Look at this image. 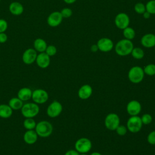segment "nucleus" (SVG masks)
I'll return each instance as SVG.
<instances>
[{
    "label": "nucleus",
    "mask_w": 155,
    "mask_h": 155,
    "mask_svg": "<svg viewBox=\"0 0 155 155\" xmlns=\"http://www.w3.org/2000/svg\"><path fill=\"white\" fill-rule=\"evenodd\" d=\"M8 27L7 22L4 19H0V33L5 32Z\"/></svg>",
    "instance_id": "f704fd0d"
},
{
    "label": "nucleus",
    "mask_w": 155,
    "mask_h": 155,
    "mask_svg": "<svg viewBox=\"0 0 155 155\" xmlns=\"http://www.w3.org/2000/svg\"><path fill=\"white\" fill-rule=\"evenodd\" d=\"M116 131V133L119 135V136H124L127 134V131H128V129L127 128L126 126L122 125H119L117 128L115 130Z\"/></svg>",
    "instance_id": "2f4dec72"
},
{
    "label": "nucleus",
    "mask_w": 155,
    "mask_h": 155,
    "mask_svg": "<svg viewBox=\"0 0 155 155\" xmlns=\"http://www.w3.org/2000/svg\"><path fill=\"white\" fill-rule=\"evenodd\" d=\"M38 66L41 68H47L50 64V57L45 53V52H42L38 54L36 61Z\"/></svg>",
    "instance_id": "2eb2a0df"
},
{
    "label": "nucleus",
    "mask_w": 155,
    "mask_h": 155,
    "mask_svg": "<svg viewBox=\"0 0 155 155\" xmlns=\"http://www.w3.org/2000/svg\"><path fill=\"white\" fill-rule=\"evenodd\" d=\"M143 17L145 18V19H148V18H150V16H151V14L149 13V12H148L147 11H145L143 14Z\"/></svg>",
    "instance_id": "58836bf2"
},
{
    "label": "nucleus",
    "mask_w": 155,
    "mask_h": 155,
    "mask_svg": "<svg viewBox=\"0 0 155 155\" xmlns=\"http://www.w3.org/2000/svg\"><path fill=\"white\" fill-rule=\"evenodd\" d=\"M99 50L102 52H109L113 50L114 44L113 41L108 38H102L97 42Z\"/></svg>",
    "instance_id": "9b49d317"
},
{
    "label": "nucleus",
    "mask_w": 155,
    "mask_h": 155,
    "mask_svg": "<svg viewBox=\"0 0 155 155\" xmlns=\"http://www.w3.org/2000/svg\"><path fill=\"white\" fill-rule=\"evenodd\" d=\"M10 12L15 16L21 15L24 10L22 4L19 2H13L9 5Z\"/></svg>",
    "instance_id": "6ab92c4d"
},
{
    "label": "nucleus",
    "mask_w": 155,
    "mask_h": 155,
    "mask_svg": "<svg viewBox=\"0 0 155 155\" xmlns=\"http://www.w3.org/2000/svg\"><path fill=\"white\" fill-rule=\"evenodd\" d=\"M134 45L131 40L123 39L116 43L114 50L117 55L120 56H126L131 54Z\"/></svg>",
    "instance_id": "f257e3e1"
},
{
    "label": "nucleus",
    "mask_w": 155,
    "mask_h": 155,
    "mask_svg": "<svg viewBox=\"0 0 155 155\" xmlns=\"http://www.w3.org/2000/svg\"><path fill=\"white\" fill-rule=\"evenodd\" d=\"M154 127H155V122H154Z\"/></svg>",
    "instance_id": "c03bdc74"
},
{
    "label": "nucleus",
    "mask_w": 155,
    "mask_h": 155,
    "mask_svg": "<svg viewBox=\"0 0 155 155\" xmlns=\"http://www.w3.org/2000/svg\"><path fill=\"white\" fill-rule=\"evenodd\" d=\"M31 99L35 103L42 104L48 101V94L45 90L41 88L36 89L32 92Z\"/></svg>",
    "instance_id": "6e6552de"
},
{
    "label": "nucleus",
    "mask_w": 155,
    "mask_h": 155,
    "mask_svg": "<svg viewBox=\"0 0 155 155\" xmlns=\"http://www.w3.org/2000/svg\"><path fill=\"white\" fill-rule=\"evenodd\" d=\"M62 109V104L57 101H54L48 106L47 108V114L50 117H56L61 114Z\"/></svg>",
    "instance_id": "1a4fd4ad"
},
{
    "label": "nucleus",
    "mask_w": 155,
    "mask_h": 155,
    "mask_svg": "<svg viewBox=\"0 0 155 155\" xmlns=\"http://www.w3.org/2000/svg\"><path fill=\"white\" fill-rule=\"evenodd\" d=\"M140 118H141V120L143 125H149L153 121L152 116L148 113L143 114Z\"/></svg>",
    "instance_id": "c85d7f7f"
},
{
    "label": "nucleus",
    "mask_w": 155,
    "mask_h": 155,
    "mask_svg": "<svg viewBox=\"0 0 155 155\" xmlns=\"http://www.w3.org/2000/svg\"><path fill=\"white\" fill-rule=\"evenodd\" d=\"M53 127L52 124L47 120H41L36 124L35 131L38 136L41 137H47L53 133Z\"/></svg>",
    "instance_id": "f03ea898"
},
{
    "label": "nucleus",
    "mask_w": 155,
    "mask_h": 155,
    "mask_svg": "<svg viewBox=\"0 0 155 155\" xmlns=\"http://www.w3.org/2000/svg\"><path fill=\"white\" fill-rule=\"evenodd\" d=\"M64 155H79V153L76 150H70L67 151Z\"/></svg>",
    "instance_id": "e433bc0d"
},
{
    "label": "nucleus",
    "mask_w": 155,
    "mask_h": 155,
    "mask_svg": "<svg viewBox=\"0 0 155 155\" xmlns=\"http://www.w3.org/2000/svg\"><path fill=\"white\" fill-rule=\"evenodd\" d=\"M154 35H155V34H154Z\"/></svg>",
    "instance_id": "a18cd8bd"
},
{
    "label": "nucleus",
    "mask_w": 155,
    "mask_h": 155,
    "mask_svg": "<svg viewBox=\"0 0 155 155\" xmlns=\"http://www.w3.org/2000/svg\"><path fill=\"white\" fill-rule=\"evenodd\" d=\"M34 49L39 53L45 52L47 44L46 41L42 38H37L33 42Z\"/></svg>",
    "instance_id": "412c9836"
},
{
    "label": "nucleus",
    "mask_w": 155,
    "mask_h": 155,
    "mask_svg": "<svg viewBox=\"0 0 155 155\" xmlns=\"http://www.w3.org/2000/svg\"><path fill=\"white\" fill-rule=\"evenodd\" d=\"M79 155H88V154H87V153H81V154H79Z\"/></svg>",
    "instance_id": "79ce46f5"
},
{
    "label": "nucleus",
    "mask_w": 155,
    "mask_h": 155,
    "mask_svg": "<svg viewBox=\"0 0 155 155\" xmlns=\"http://www.w3.org/2000/svg\"><path fill=\"white\" fill-rule=\"evenodd\" d=\"M142 105L140 103L136 100L130 101L127 105L126 110L127 113L131 116H137L141 111Z\"/></svg>",
    "instance_id": "f8f14e48"
},
{
    "label": "nucleus",
    "mask_w": 155,
    "mask_h": 155,
    "mask_svg": "<svg viewBox=\"0 0 155 155\" xmlns=\"http://www.w3.org/2000/svg\"><path fill=\"white\" fill-rule=\"evenodd\" d=\"M147 141L151 145H155V130L151 131L148 134Z\"/></svg>",
    "instance_id": "72a5a7b5"
},
{
    "label": "nucleus",
    "mask_w": 155,
    "mask_h": 155,
    "mask_svg": "<svg viewBox=\"0 0 155 155\" xmlns=\"http://www.w3.org/2000/svg\"><path fill=\"white\" fill-rule=\"evenodd\" d=\"M144 73L148 76H153L155 75V64H150L147 65L143 68Z\"/></svg>",
    "instance_id": "bb28decb"
},
{
    "label": "nucleus",
    "mask_w": 155,
    "mask_h": 155,
    "mask_svg": "<svg viewBox=\"0 0 155 155\" xmlns=\"http://www.w3.org/2000/svg\"><path fill=\"white\" fill-rule=\"evenodd\" d=\"M74 148L79 154L87 153L92 148V143L89 139L87 137H81L76 141Z\"/></svg>",
    "instance_id": "423d86ee"
},
{
    "label": "nucleus",
    "mask_w": 155,
    "mask_h": 155,
    "mask_svg": "<svg viewBox=\"0 0 155 155\" xmlns=\"http://www.w3.org/2000/svg\"><path fill=\"white\" fill-rule=\"evenodd\" d=\"M90 155H102V154L99 152H93V153H91Z\"/></svg>",
    "instance_id": "a19ab883"
},
{
    "label": "nucleus",
    "mask_w": 155,
    "mask_h": 155,
    "mask_svg": "<svg viewBox=\"0 0 155 155\" xmlns=\"http://www.w3.org/2000/svg\"><path fill=\"white\" fill-rule=\"evenodd\" d=\"M32 91L30 88L23 87L21 88L18 92V97L19 98L21 101H27L31 98Z\"/></svg>",
    "instance_id": "aec40b11"
},
{
    "label": "nucleus",
    "mask_w": 155,
    "mask_h": 155,
    "mask_svg": "<svg viewBox=\"0 0 155 155\" xmlns=\"http://www.w3.org/2000/svg\"><path fill=\"white\" fill-rule=\"evenodd\" d=\"M145 73L143 69L139 66H134L131 67L128 73V78L129 81L133 84H139L141 82L144 78Z\"/></svg>",
    "instance_id": "7ed1b4c3"
},
{
    "label": "nucleus",
    "mask_w": 155,
    "mask_h": 155,
    "mask_svg": "<svg viewBox=\"0 0 155 155\" xmlns=\"http://www.w3.org/2000/svg\"><path fill=\"white\" fill-rule=\"evenodd\" d=\"M131 54L136 59H141L144 57V51L140 47H134Z\"/></svg>",
    "instance_id": "393cba45"
},
{
    "label": "nucleus",
    "mask_w": 155,
    "mask_h": 155,
    "mask_svg": "<svg viewBox=\"0 0 155 155\" xmlns=\"http://www.w3.org/2000/svg\"><path fill=\"white\" fill-rule=\"evenodd\" d=\"M65 3L68 4H73L74 2H75L76 1V0H63Z\"/></svg>",
    "instance_id": "ea45409f"
},
{
    "label": "nucleus",
    "mask_w": 155,
    "mask_h": 155,
    "mask_svg": "<svg viewBox=\"0 0 155 155\" xmlns=\"http://www.w3.org/2000/svg\"><path fill=\"white\" fill-rule=\"evenodd\" d=\"M123 35L125 39L131 41L136 36V33L132 27L128 26L123 30Z\"/></svg>",
    "instance_id": "b1692460"
},
{
    "label": "nucleus",
    "mask_w": 155,
    "mask_h": 155,
    "mask_svg": "<svg viewBox=\"0 0 155 155\" xmlns=\"http://www.w3.org/2000/svg\"><path fill=\"white\" fill-rule=\"evenodd\" d=\"M135 12L138 14H143L146 11L145 5L142 2L136 3L134 7Z\"/></svg>",
    "instance_id": "c756f323"
},
{
    "label": "nucleus",
    "mask_w": 155,
    "mask_h": 155,
    "mask_svg": "<svg viewBox=\"0 0 155 155\" xmlns=\"http://www.w3.org/2000/svg\"><path fill=\"white\" fill-rule=\"evenodd\" d=\"M23 101H21L19 98L12 97L10 99L8 102V105L11 107L13 110H21L23 106Z\"/></svg>",
    "instance_id": "5701e85b"
},
{
    "label": "nucleus",
    "mask_w": 155,
    "mask_h": 155,
    "mask_svg": "<svg viewBox=\"0 0 155 155\" xmlns=\"http://www.w3.org/2000/svg\"><path fill=\"white\" fill-rule=\"evenodd\" d=\"M154 51H155V46H154Z\"/></svg>",
    "instance_id": "37998d69"
},
{
    "label": "nucleus",
    "mask_w": 155,
    "mask_h": 155,
    "mask_svg": "<svg viewBox=\"0 0 155 155\" xmlns=\"http://www.w3.org/2000/svg\"><path fill=\"white\" fill-rule=\"evenodd\" d=\"M37 55V51L34 48H27L22 54V60L24 64L30 65L36 61Z\"/></svg>",
    "instance_id": "ddd939ff"
},
{
    "label": "nucleus",
    "mask_w": 155,
    "mask_h": 155,
    "mask_svg": "<svg viewBox=\"0 0 155 155\" xmlns=\"http://www.w3.org/2000/svg\"><path fill=\"white\" fill-rule=\"evenodd\" d=\"M62 19L63 17L62 16L61 12L56 11L51 13L48 15L47 19V22L49 26L55 27L61 24Z\"/></svg>",
    "instance_id": "4468645a"
},
{
    "label": "nucleus",
    "mask_w": 155,
    "mask_h": 155,
    "mask_svg": "<svg viewBox=\"0 0 155 155\" xmlns=\"http://www.w3.org/2000/svg\"><path fill=\"white\" fill-rule=\"evenodd\" d=\"M38 135L36 131L34 130H27L25 132L24 134V142L29 145L34 144L38 140Z\"/></svg>",
    "instance_id": "a211bd4d"
},
{
    "label": "nucleus",
    "mask_w": 155,
    "mask_h": 155,
    "mask_svg": "<svg viewBox=\"0 0 155 155\" xmlns=\"http://www.w3.org/2000/svg\"><path fill=\"white\" fill-rule=\"evenodd\" d=\"M90 50L93 53H95L96 51H97L99 50V48H98V47L97 45V44H93L90 47Z\"/></svg>",
    "instance_id": "4c0bfd02"
},
{
    "label": "nucleus",
    "mask_w": 155,
    "mask_h": 155,
    "mask_svg": "<svg viewBox=\"0 0 155 155\" xmlns=\"http://www.w3.org/2000/svg\"><path fill=\"white\" fill-rule=\"evenodd\" d=\"M114 24L118 28L124 30L128 27L130 24V18L125 13H119L115 17Z\"/></svg>",
    "instance_id": "9d476101"
},
{
    "label": "nucleus",
    "mask_w": 155,
    "mask_h": 155,
    "mask_svg": "<svg viewBox=\"0 0 155 155\" xmlns=\"http://www.w3.org/2000/svg\"><path fill=\"white\" fill-rule=\"evenodd\" d=\"M13 113V110L8 104H0V117L4 119L10 117Z\"/></svg>",
    "instance_id": "4be33fe9"
},
{
    "label": "nucleus",
    "mask_w": 155,
    "mask_h": 155,
    "mask_svg": "<svg viewBox=\"0 0 155 155\" xmlns=\"http://www.w3.org/2000/svg\"><path fill=\"white\" fill-rule=\"evenodd\" d=\"M143 126L140 117L137 116H131L127 122V128L132 133H136L140 131Z\"/></svg>",
    "instance_id": "39448f33"
},
{
    "label": "nucleus",
    "mask_w": 155,
    "mask_h": 155,
    "mask_svg": "<svg viewBox=\"0 0 155 155\" xmlns=\"http://www.w3.org/2000/svg\"><path fill=\"white\" fill-rule=\"evenodd\" d=\"M93 93V88L88 84L82 85L78 91V97L82 100H86L90 98Z\"/></svg>",
    "instance_id": "dca6fc26"
},
{
    "label": "nucleus",
    "mask_w": 155,
    "mask_h": 155,
    "mask_svg": "<svg viewBox=\"0 0 155 155\" xmlns=\"http://www.w3.org/2000/svg\"><path fill=\"white\" fill-rule=\"evenodd\" d=\"M140 43L145 48H152L155 46V35L153 33H147L144 35L141 39Z\"/></svg>",
    "instance_id": "f3484780"
},
{
    "label": "nucleus",
    "mask_w": 155,
    "mask_h": 155,
    "mask_svg": "<svg viewBox=\"0 0 155 155\" xmlns=\"http://www.w3.org/2000/svg\"><path fill=\"white\" fill-rule=\"evenodd\" d=\"M23 125L24 128L27 130H34L36 127V123L33 118H26L23 122Z\"/></svg>",
    "instance_id": "a878e982"
},
{
    "label": "nucleus",
    "mask_w": 155,
    "mask_h": 155,
    "mask_svg": "<svg viewBox=\"0 0 155 155\" xmlns=\"http://www.w3.org/2000/svg\"><path fill=\"white\" fill-rule=\"evenodd\" d=\"M104 125L109 130H116L117 127L120 125V118L119 116L114 113L108 114L104 119Z\"/></svg>",
    "instance_id": "0eeeda50"
},
{
    "label": "nucleus",
    "mask_w": 155,
    "mask_h": 155,
    "mask_svg": "<svg viewBox=\"0 0 155 155\" xmlns=\"http://www.w3.org/2000/svg\"><path fill=\"white\" fill-rule=\"evenodd\" d=\"M21 113L25 118H33L38 115L39 112V107L36 103H26L23 105Z\"/></svg>",
    "instance_id": "20e7f679"
},
{
    "label": "nucleus",
    "mask_w": 155,
    "mask_h": 155,
    "mask_svg": "<svg viewBox=\"0 0 155 155\" xmlns=\"http://www.w3.org/2000/svg\"><path fill=\"white\" fill-rule=\"evenodd\" d=\"M146 11L151 15H155V0H150L145 5Z\"/></svg>",
    "instance_id": "cd10ccee"
},
{
    "label": "nucleus",
    "mask_w": 155,
    "mask_h": 155,
    "mask_svg": "<svg viewBox=\"0 0 155 155\" xmlns=\"http://www.w3.org/2000/svg\"><path fill=\"white\" fill-rule=\"evenodd\" d=\"M60 12H61L63 18H70L73 14V12H72L71 9L70 8H68V7L62 8Z\"/></svg>",
    "instance_id": "473e14b6"
},
{
    "label": "nucleus",
    "mask_w": 155,
    "mask_h": 155,
    "mask_svg": "<svg viewBox=\"0 0 155 155\" xmlns=\"http://www.w3.org/2000/svg\"><path fill=\"white\" fill-rule=\"evenodd\" d=\"M45 53L47 54L50 57L54 56L57 53V48L53 45H47L46 50L45 51Z\"/></svg>",
    "instance_id": "7c9ffc66"
},
{
    "label": "nucleus",
    "mask_w": 155,
    "mask_h": 155,
    "mask_svg": "<svg viewBox=\"0 0 155 155\" xmlns=\"http://www.w3.org/2000/svg\"><path fill=\"white\" fill-rule=\"evenodd\" d=\"M8 39L7 35L5 32L0 33V43H5Z\"/></svg>",
    "instance_id": "c9c22d12"
}]
</instances>
